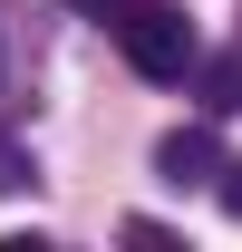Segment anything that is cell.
Returning a JSON list of instances; mask_svg holds the SVG:
<instances>
[{"label":"cell","mask_w":242,"mask_h":252,"mask_svg":"<svg viewBox=\"0 0 242 252\" xmlns=\"http://www.w3.org/2000/svg\"><path fill=\"white\" fill-rule=\"evenodd\" d=\"M194 68H204V59H194ZM204 107H213V117H233V107H242V49L204 68Z\"/></svg>","instance_id":"cell-3"},{"label":"cell","mask_w":242,"mask_h":252,"mask_svg":"<svg viewBox=\"0 0 242 252\" xmlns=\"http://www.w3.org/2000/svg\"><path fill=\"white\" fill-rule=\"evenodd\" d=\"M213 175H223V185H213V194H223V214L242 223V156H233V165H213Z\"/></svg>","instance_id":"cell-4"},{"label":"cell","mask_w":242,"mask_h":252,"mask_svg":"<svg viewBox=\"0 0 242 252\" xmlns=\"http://www.w3.org/2000/svg\"><path fill=\"white\" fill-rule=\"evenodd\" d=\"M213 165H223V146H213V126H175V136H165V146H155V175H165V185H213Z\"/></svg>","instance_id":"cell-2"},{"label":"cell","mask_w":242,"mask_h":252,"mask_svg":"<svg viewBox=\"0 0 242 252\" xmlns=\"http://www.w3.org/2000/svg\"><path fill=\"white\" fill-rule=\"evenodd\" d=\"M107 30H117V49H126L136 78H184V68L204 59V49H194V20L165 10V0H117V10H107Z\"/></svg>","instance_id":"cell-1"},{"label":"cell","mask_w":242,"mask_h":252,"mask_svg":"<svg viewBox=\"0 0 242 252\" xmlns=\"http://www.w3.org/2000/svg\"><path fill=\"white\" fill-rule=\"evenodd\" d=\"M10 185H30V156H20V146L0 136V194H10Z\"/></svg>","instance_id":"cell-5"}]
</instances>
